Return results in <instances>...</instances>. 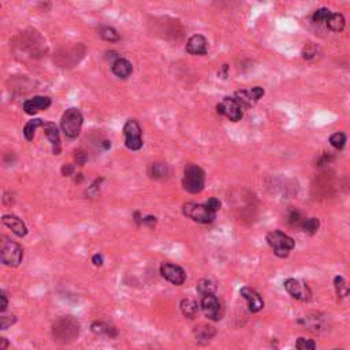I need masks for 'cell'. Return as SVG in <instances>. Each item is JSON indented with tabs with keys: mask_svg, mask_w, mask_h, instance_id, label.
<instances>
[{
	"mask_svg": "<svg viewBox=\"0 0 350 350\" xmlns=\"http://www.w3.org/2000/svg\"><path fill=\"white\" fill-rule=\"evenodd\" d=\"M82 123H84V117H82L81 111L76 107L66 110V112L62 115V119H60V126H62L64 135L71 140L80 135Z\"/></svg>",
	"mask_w": 350,
	"mask_h": 350,
	"instance_id": "6da1fadb",
	"label": "cell"
},
{
	"mask_svg": "<svg viewBox=\"0 0 350 350\" xmlns=\"http://www.w3.org/2000/svg\"><path fill=\"white\" fill-rule=\"evenodd\" d=\"M182 185H183V189L186 192L192 193V194H197V193L203 192L205 185V174L203 169L196 166V164H189L185 169Z\"/></svg>",
	"mask_w": 350,
	"mask_h": 350,
	"instance_id": "7a4b0ae2",
	"label": "cell"
},
{
	"mask_svg": "<svg viewBox=\"0 0 350 350\" xmlns=\"http://www.w3.org/2000/svg\"><path fill=\"white\" fill-rule=\"evenodd\" d=\"M267 244H268L272 251L278 257H287L290 251L294 249V239L289 237L287 234L282 233L279 230H275L267 234Z\"/></svg>",
	"mask_w": 350,
	"mask_h": 350,
	"instance_id": "3957f363",
	"label": "cell"
},
{
	"mask_svg": "<svg viewBox=\"0 0 350 350\" xmlns=\"http://www.w3.org/2000/svg\"><path fill=\"white\" fill-rule=\"evenodd\" d=\"M0 259L7 267H18L24 259V249L17 242L3 238L0 246Z\"/></svg>",
	"mask_w": 350,
	"mask_h": 350,
	"instance_id": "277c9868",
	"label": "cell"
},
{
	"mask_svg": "<svg viewBox=\"0 0 350 350\" xmlns=\"http://www.w3.org/2000/svg\"><path fill=\"white\" fill-rule=\"evenodd\" d=\"M53 337L56 341L60 342H69L73 338H76L80 333V324L76 319H73L71 316H66L56 321V324H53Z\"/></svg>",
	"mask_w": 350,
	"mask_h": 350,
	"instance_id": "5b68a950",
	"label": "cell"
},
{
	"mask_svg": "<svg viewBox=\"0 0 350 350\" xmlns=\"http://www.w3.org/2000/svg\"><path fill=\"white\" fill-rule=\"evenodd\" d=\"M183 215L187 216L189 219H192L194 222L203 223H212L215 220L216 212L211 211L205 204H197V203H186L183 205Z\"/></svg>",
	"mask_w": 350,
	"mask_h": 350,
	"instance_id": "8992f818",
	"label": "cell"
},
{
	"mask_svg": "<svg viewBox=\"0 0 350 350\" xmlns=\"http://www.w3.org/2000/svg\"><path fill=\"white\" fill-rule=\"evenodd\" d=\"M123 134H125V145L130 151H140L144 142H142V131L141 126L134 119H129L123 126Z\"/></svg>",
	"mask_w": 350,
	"mask_h": 350,
	"instance_id": "52a82bcc",
	"label": "cell"
},
{
	"mask_svg": "<svg viewBox=\"0 0 350 350\" xmlns=\"http://www.w3.org/2000/svg\"><path fill=\"white\" fill-rule=\"evenodd\" d=\"M216 110H218V112H219L220 115L226 117L227 119H230V121H233V122H238V121H241L242 117H244L242 107L237 103V100L234 99V97H224V99L218 104Z\"/></svg>",
	"mask_w": 350,
	"mask_h": 350,
	"instance_id": "ba28073f",
	"label": "cell"
},
{
	"mask_svg": "<svg viewBox=\"0 0 350 350\" xmlns=\"http://www.w3.org/2000/svg\"><path fill=\"white\" fill-rule=\"evenodd\" d=\"M201 310L210 320L219 321L223 317L222 304L214 294L201 297Z\"/></svg>",
	"mask_w": 350,
	"mask_h": 350,
	"instance_id": "9c48e42d",
	"label": "cell"
},
{
	"mask_svg": "<svg viewBox=\"0 0 350 350\" xmlns=\"http://www.w3.org/2000/svg\"><path fill=\"white\" fill-rule=\"evenodd\" d=\"M285 289L286 292L292 296L293 298L296 300H300V301H309L310 296H312V292L310 289L304 282L298 279H294V278H289V279L285 280Z\"/></svg>",
	"mask_w": 350,
	"mask_h": 350,
	"instance_id": "30bf717a",
	"label": "cell"
},
{
	"mask_svg": "<svg viewBox=\"0 0 350 350\" xmlns=\"http://www.w3.org/2000/svg\"><path fill=\"white\" fill-rule=\"evenodd\" d=\"M160 274L164 279L169 280L170 283H173L175 286H181L183 285V282L186 279V274L182 267L175 265L171 262H164L160 265Z\"/></svg>",
	"mask_w": 350,
	"mask_h": 350,
	"instance_id": "8fae6325",
	"label": "cell"
},
{
	"mask_svg": "<svg viewBox=\"0 0 350 350\" xmlns=\"http://www.w3.org/2000/svg\"><path fill=\"white\" fill-rule=\"evenodd\" d=\"M262 96H264V89L260 87H255L252 88V89L235 92L234 99L237 100V103H238L242 108H249L252 105H255V103L262 99Z\"/></svg>",
	"mask_w": 350,
	"mask_h": 350,
	"instance_id": "7c38bea8",
	"label": "cell"
},
{
	"mask_svg": "<svg viewBox=\"0 0 350 350\" xmlns=\"http://www.w3.org/2000/svg\"><path fill=\"white\" fill-rule=\"evenodd\" d=\"M239 294L245 298L246 304H248V308H249L252 313L260 312V310L264 308V301H262V298L260 297V294H259L256 290H253L252 287L244 286L239 290Z\"/></svg>",
	"mask_w": 350,
	"mask_h": 350,
	"instance_id": "4fadbf2b",
	"label": "cell"
},
{
	"mask_svg": "<svg viewBox=\"0 0 350 350\" xmlns=\"http://www.w3.org/2000/svg\"><path fill=\"white\" fill-rule=\"evenodd\" d=\"M51 105V99L47 96H35L33 99L26 100L24 103V111L28 115H35L37 112L47 110Z\"/></svg>",
	"mask_w": 350,
	"mask_h": 350,
	"instance_id": "5bb4252c",
	"label": "cell"
},
{
	"mask_svg": "<svg viewBox=\"0 0 350 350\" xmlns=\"http://www.w3.org/2000/svg\"><path fill=\"white\" fill-rule=\"evenodd\" d=\"M208 51V41L204 36L194 35L186 43V52L190 55H205Z\"/></svg>",
	"mask_w": 350,
	"mask_h": 350,
	"instance_id": "9a60e30c",
	"label": "cell"
},
{
	"mask_svg": "<svg viewBox=\"0 0 350 350\" xmlns=\"http://www.w3.org/2000/svg\"><path fill=\"white\" fill-rule=\"evenodd\" d=\"M3 224L11 230L12 233L15 234L17 237H25L28 234V227L26 224L22 222V219H19L15 215H4L1 218Z\"/></svg>",
	"mask_w": 350,
	"mask_h": 350,
	"instance_id": "2e32d148",
	"label": "cell"
},
{
	"mask_svg": "<svg viewBox=\"0 0 350 350\" xmlns=\"http://www.w3.org/2000/svg\"><path fill=\"white\" fill-rule=\"evenodd\" d=\"M43 129H44V133L47 135L48 141L51 142L53 155H60L62 148H60V137H59V130L56 125L52 122H44Z\"/></svg>",
	"mask_w": 350,
	"mask_h": 350,
	"instance_id": "e0dca14e",
	"label": "cell"
},
{
	"mask_svg": "<svg viewBox=\"0 0 350 350\" xmlns=\"http://www.w3.org/2000/svg\"><path fill=\"white\" fill-rule=\"evenodd\" d=\"M111 70L114 73V76H117L118 78H122V80H126L131 74L133 66H131V63L129 62L128 59L118 58L112 62Z\"/></svg>",
	"mask_w": 350,
	"mask_h": 350,
	"instance_id": "ac0fdd59",
	"label": "cell"
},
{
	"mask_svg": "<svg viewBox=\"0 0 350 350\" xmlns=\"http://www.w3.org/2000/svg\"><path fill=\"white\" fill-rule=\"evenodd\" d=\"M215 327L208 326V324H199L194 327V337L200 344H208L211 339L215 337Z\"/></svg>",
	"mask_w": 350,
	"mask_h": 350,
	"instance_id": "d6986e66",
	"label": "cell"
},
{
	"mask_svg": "<svg viewBox=\"0 0 350 350\" xmlns=\"http://www.w3.org/2000/svg\"><path fill=\"white\" fill-rule=\"evenodd\" d=\"M92 331L97 335H105V337H110V338H115L118 335L117 328L114 326H110L104 321H94L93 324L90 326Z\"/></svg>",
	"mask_w": 350,
	"mask_h": 350,
	"instance_id": "ffe728a7",
	"label": "cell"
},
{
	"mask_svg": "<svg viewBox=\"0 0 350 350\" xmlns=\"http://www.w3.org/2000/svg\"><path fill=\"white\" fill-rule=\"evenodd\" d=\"M181 310L185 317L187 319H194L197 313H199V304L196 303L194 300L186 298L181 301Z\"/></svg>",
	"mask_w": 350,
	"mask_h": 350,
	"instance_id": "44dd1931",
	"label": "cell"
},
{
	"mask_svg": "<svg viewBox=\"0 0 350 350\" xmlns=\"http://www.w3.org/2000/svg\"><path fill=\"white\" fill-rule=\"evenodd\" d=\"M334 287H335L338 298H345L350 294V285L342 276H335L334 278Z\"/></svg>",
	"mask_w": 350,
	"mask_h": 350,
	"instance_id": "7402d4cb",
	"label": "cell"
},
{
	"mask_svg": "<svg viewBox=\"0 0 350 350\" xmlns=\"http://www.w3.org/2000/svg\"><path fill=\"white\" fill-rule=\"evenodd\" d=\"M152 178L155 179H164L167 178L170 174L169 166L166 163H153L151 166V171H149Z\"/></svg>",
	"mask_w": 350,
	"mask_h": 350,
	"instance_id": "603a6c76",
	"label": "cell"
},
{
	"mask_svg": "<svg viewBox=\"0 0 350 350\" xmlns=\"http://www.w3.org/2000/svg\"><path fill=\"white\" fill-rule=\"evenodd\" d=\"M327 26H328V29L333 30V32H341L345 28L344 15L338 14V12L331 14V17L328 18V21H327Z\"/></svg>",
	"mask_w": 350,
	"mask_h": 350,
	"instance_id": "cb8c5ba5",
	"label": "cell"
},
{
	"mask_svg": "<svg viewBox=\"0 0 350 350\" xmlns=\"http://www.w3.org/2000/svg\"><path fill=\"white\" fill-rule=\"evenodd\" d=\"M43 125H44V122H43L41 119H32V121H29V122L25 125L24 128L25 138H26L28 141H33L36 134V130H37V128L43 126Z\"/></svg>",
	"mask_w": 350,
	"mask_h": 350,
	"instance_id": "d4e9b609",
	"label": "cell"
},
{
	"mask_svg": "<svg viewBox=\"0 0 350 350\" xmlns=\"http://www.w3.org/2000/svg\"><path fill=\"white\" fill-rule=\"evenodd\" d=\"M319 227H320V222H319V219H316V218H308V219H306V218H305L300 228L303 230L304 233L309 234V235H313L315 233H317Z\"/></svg>",
	"mask_w": 350,
	"mask_h": 350,
	"instance_id": "484cf974",
	"label": "cell"
},
{
	"mask_svg": "<svg viewBox=\"0 0 350 350\" xmlns=\"http://www.w3.org/2000/svg\"><path fill=\"white\" fill-rule=\"evenodd\" d=\"M215 290H216V286L214 285V282H211L210 279L200 280L199 285H197V292L201 294V297L208 296V294H214Z\"/></svg>",
	"mask_w": 350,
	"mask_h": 350,
	"instance_id": "4316f807",
	"label": "cell"
},
{
	"mask_svg": "<svg viewBox=\"0 0 350 350\" xmlns=\"http://www.w3.org/2000/svg\"><path fill=\"white\" fill-rule=\"evenodd\" d=\"M304 219H305V218H304V216L301 215V212L296 210V208H292V210H289V212H287V222H289V224H292V226L301 227Z\"/></svg>",
	"mask_w": 350,
	"mask_h": 350,
	"instance_id": "83f0119b",
	"label": "cell"
},
{
	"mask_svg": "<svg viewBox=\"0 0 350 350\" xmlns=\"http://www.w3.org/2000/svg\"><path fill=\"white\" fill-rule=\"evenodd\" d=\"M300 323H303L304 326L308 327L309 330H312V331H319L321 327H324V324H323V320H321V317H317V316H315V317H310V316H308V317H305L304 320H301Z\"/></svg>",
	"mask_w": 350,
	"mask_h": 350,
	"instance_id": "f1b7e54d",
	"label": "cell"
},
{
	"mask_svg": "<svg viewBox=\"0 0 350 350\" xmlns=\"http://www.w3.org/2000/svg\"><path fill=\"white\" fill-rule=\"evenodd\" d=\"M100 36L101 39L105 41H110V43H114V41H119V35L118 32L114 28H110V26H105L103 29L100 30Z\"/></svg>",
	"mask_w": 350,
	"mask_h": 350,
	"instance_id": "f546056e",
	"label": "cell"
},
{
	"mask_svg": "<svg viewBox=\"0 0 350 350\" xmlns=\"http://www.w3.org/2000/svg\"><path fill=\"white\" fill-rule=\"evenodd\" d=\"M330 144L335 149H344L345 144H346V135L344 133H335L330 137Z\"/></svg>",
	"mask_w": 350,
	"mask_h": 350,
	"instance_id": "4dcf8cb0",
	"label": "cell"
},
{
	"mask_svg": "<svg viewBox=\"0 0 350 350\" xmlns=\"http://www.w3.org/2000/svg\"><path fill=\"white\" fill-rule=\"evenodd\" d=\"M296 350H316V342L313 339L298 338L296 342Z\"/></svg>",
	"mask_w": 350,
	"mask_h": 350,
	"instance_id": "1f68e13d",
	"label": "cell"
},
{
	"mask_svg": "<svg viewBox=\"0 0 350 350\" xmlns=\"http://www.w3.org/2000/svg\"><path fill=\"white\" fill-rule=\"evenodd\" d=\"M331 17V11L328 10V8H319V10H316L315 14H313V21L315 22H317V24H323V22H326L328 21V18Z\"/></svg>",
	"mask_w": 350,
	"mask_h": 350,
	"instance_id": "d6a6232c",
	"label": "cell"
},
{
	"mask_svg": "<svg viewBox=\"0 0 350 350\" xmlns=\"http://www.w3.org/2000/svg\"><path fill=\"white\" fill-rule=\"evenodd\" d=\"M15 321H17V317H15V316H1V317H0V328H1V330H6L7 327L12 326Z\"/></svg>",
	"mask_w": 350,
	"mask_h": 350,
	"instance_id": "836d02e7",
	"label": "cell"
},
{
	"mask_svg": "<svg viewBox=\"0 0 350 350\" xmlns=\"http://www.w3.org/2000/svg\"><path fill=\"white\" fill-rule=\"evenodd\" d=\"M205 205H207L211 211H214V212H218V211L220 210V201L215 199V197L208 199V201H205Z\"/></svg>",
	"mask_w": 350,
	"mask_h": 350,
	"instance_id": "e575fe53",
	"label": "cell"
},
{
	"mask_svg": "<svg viewBox=\"0 0 350 350\" xmlns=\"http://www.w3.org/2000/svg\"><path fill=\"white\" fill-rule=\"evenodd\" d=\"M0 300H1V304H0V312H4V310L7 309V306H8V300H7V296L6 293L1 290V293H0Z\"/></svg>",
	"mask_w": 350,
	"mask_h": 350,
	"instance_id": "d590c367",
	"label": "cell"
},
{
	"mask_svg": "<svg viewBox=\"0 0 350 350\" xmlns=\"http://www.w3.org/2000/svg\"><path fill=\"white\" fill-rule=\"evenodd\" d=\"M73 173H74V166L73 164H64L62 167V174L64 176H70V175H73Z\"/></svg>",
	"mask_w": 350,
	"mask_h": 350,
	"instance_id": "8d00e7d4",
	"label": "cell"
},
{
	"mask_svg": "<svg viewBox=\"0 0 350 350\" xmlns=\"http://www.w3.org/2000/svg\"><path fill=\"white\" fill-rule=\"evenodd\" d=\"M76 160H77V163L80 164V166H84V164H85V162H87V155H85V153L81 151L76 152Z\"/></svg>",
	"mask_w": 350,
	"mask_h": 350,
	"instance_id": "74e56055",
	"label": "cell"
},
{
	"mask_svg": "<svg viewBox=\"0 0 350 350\" xmlns=\"http://www.w3.org/2000/svg\"><path fill=\"white\" fill-rule=\"evenodd\" d=\"M142 223L144 224H146V226H149V227H153L155 224H156V218L155 216H145L144 219H142Z\"/></svg>",
	"mask_w": 350,
	"mask_h": 350,
	"instance_id": "f35d334b",
	"label": "cell"
},
{
	"mask_svg": "<svg viewBox=\"0 0 350 350\" xmlns=\"http://www.w3.org/2000/svg\"><path fill=\"white\" fill-rule=\"evenodd\" d=\"M92 262H93L94 265H101L103 264V256L101 255H94L92 257Z\"/></svg>",
	"mask_w": 350,
	"mask_h": 350,
	"instance_id": "ab89813d",
	"label": "cell"
},
{
	"mask_svg": "<svg viewBox=\"0 0 350 350\" xmlns=\"http://www.w3.org/2000/svg\"><path fill=\"white\" fill-rule=\"evenodd\" d=\"M0 342H1L0 350H6L7 346H8V342H7V339L6 338H0Z\"/></svg>",
	"mask_w": 350,
	"mask_h": 350,
	"instance_id": "60d3db41",
	"label": "cell"
},
{
	"mask_svg": "<svg viewBox=\"0 0 350 350\" xmlns=\"http://www.w3.org/2000/svg\"><path fill=\"white\" fill-rule=\"evenodd\" d=\"M333 350H344V349H333Z\"/></svg>",
	"mask_w": 350,
	"mask_h": 350,
	"instance_id": "b9f144b4",
	"label": "cell"
}]
</instances>
